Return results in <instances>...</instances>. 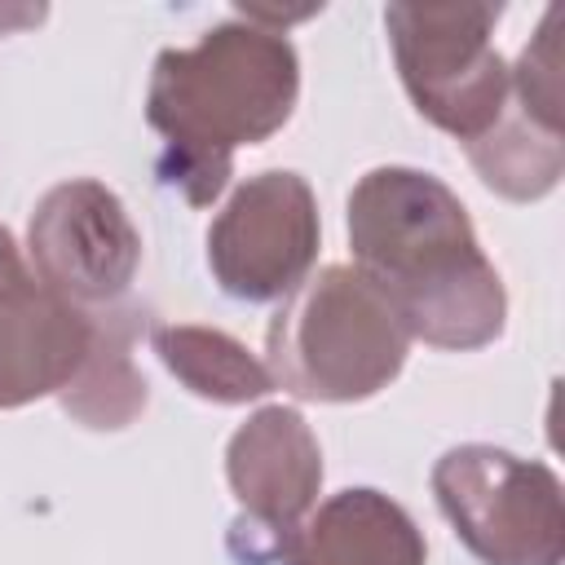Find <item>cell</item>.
<instances>
[{"label": "cell", "mask_w": 565, "mask_h": 565, "mask_svg": "<svg viewBox=\"0 0 565 565\" xmlns=\"http://www.w3.org/2000/svg\"><path fill=\"white\" fill-rule=\"evenodd\" d=\"M207 269L230 300L269 305L291 296L322 247V216L309 181L291 168L247 177L207 225Z\"/></svg>", "instance_id": "cell-6"}, {"label": "cell", "mask_w": 565, "mask_h": 565, "mask_svg": "<svg viewBox=\"0 0 565 565\" xmlns=\"http://www.w3.org/2000/svg\"><path fill=\"white\" fill-rule=\"evenodd\" d=\"M44 4H0V35H13V31H26V26H35V22H44Z\"/></svg>", "instance_id": "cell-14"}, {"label": "cell", "mask_w": 565, "mask_h": 565, "mask_svg": "<svg viewBox=\"0 0 565 565\" xmlns=\"http://www.w3.org/2000/svg\"><path fill=\"white\" fill-rule=\"evenodd\" d=\"M296 97L300 57L287 31L225 18L190 49H163L146 88V124L163 137L154 177L190 207H212L234 177V150L282 132Z\"/></svg>", "instance_id": "cell-2"}, {"label": "cell", "mask_w": 565, "mask_h": 565, "mask_svg": "<svg viewBox=\"0 0 565 565\" xmlns=\"http://www.w3.org/2000/svg\"><path fill=\"white\" fill-rule=\"evenodd\" d=\"M35 278L79 313H106L128 300L141 269V234L124 199L97 177H71L40 194L26 221Z\"/></svg>", "instance_id": "cell-7"}, {"label": "cell", "mask_w": 565, "mask_h": 565, "mask_svg": "<svg viewBox=\"0 0 565 565\" xmlns=\"http://www.w3.org/2000/svg\"><path fill=\"white\" fill-rule=\"evenodd\" d=\"M468 163L477 168L481 185L494 190L508 203H539L561 185L565 172V132L556 124H543L539 115L521 110L512 97L499 115V124L463 146Z\"/></svg>", "instance_id": "cell-13"}, {"label": "cell", "mask_w": 565, "mask_h": 565, "mask_svg": "<svg viewBox=\"0 0 565 565\" xmlns=\"http://www.w3.org/2000/svg\"><path fill=\"white\" fill-rule=\"evenodd\" d=\"M150 349L163 371L212 406H247L274 393L269 366L230 331L203 322H154Z\"/></svg>", "instance_id": "cell-12"}, {"label": "cell", "mask_w": 565, "mask_h": 565, "mask_svg": "<svg viewBox=\"0 0 565 565\" xmlns=\"http://www.w3.org/2000/svg\"><path fill=\"white\" fill-rule=\"evenodd\" d=\"M93 318V344L79 362V371L71 375V384L57 393L62 411L93 428V433H119L128 428L146 402H150V384L141 375V366L132 362V344L141 335V305L124 300L106 313H88Z\"/></svg>", "instance_id": "cell-11"}, {"label": "cell", "mask_w": 565, "mask_h": 565, "mask_svg": "<svg viewBox=\"0 0 565 565\" xmlns=\"http://www.w3.org/2000/svg\"><path fill=\"white\" fill-rule=\"evenodd\" d=\"M93 344V318L53 296L0 225V411L57 397Z\"/></svg>", "instance_id": "cell-9"}, {"label": "cell", "mask_w": 565, "mask_h": 565, "mask_svg": "<svg viewBox=\"0 0 565 565\" xmlns=\"http://www.w3.org/2000/svg\"><path fill=\"white\" fill-rule=\"evenodd\" d=\"M225 481L238 499L225 534L230 556L238 565H274L322 494V446L309 419L282 402L252 411L225 441Z\"/></svg>", "instance_id": "cell-8"}, {"label": "cell", "mask_w": 565, "mask_h": 565, "mask_svg": "<svg viewBox=\"0 0 565 565\" xmlns=\"http://www.w3.org/2000/svg\"><path fill=\"white\" fill-rule=\"evenodd\" d=\"M503 4H388L384 31L411 106L459 146L481 141L508 106V62L494 49Z\"/></svg>", "instance_id": "cell-4"}, {"label": "cell", "mask_w": 565, "mask_h": 565, "mask_svg": "<svg viewBox=\"0 0 565 565\" xmlns=\"http://www.w3.org/2000/svg\"><path fill=\"white\" fill-rule=\"evenodd\" d=\"M406 353L411 335L353 265L309 274L265 327L274 388L300 402H366L402 375Z\"/></svg>", "instance_id": "cell-3"}, {"label": "cell", "mask_w": 565, "mask_h": 565, "mask_svg": "<svg viewBox=\"0 0 565 565\" xmlns=\"http://www.w3.org/2000/svg\"><path fill=\"white\" fill-rule=\"evenodd\" d=\"M428 486L455 539L481 565L565 561L561 477L543 459H521L490 441H463L433 463Z\"/></svg>", "instance_id": "cell-5"}, {"label": "cell", "mask_w": 565, "mask_h": 565, "mask_svg": "<svg viewBox=\"0 0 565 565\" xmlns=\"http://www.w3.org/2000/svg\"><path fill=\"white\" fill-rule=\"evenodd\" d=\"M428 543L415 516L375 486H349L313 503V512L278 547V565H424Z\"/></svg>", "instance_id": "cell-10"}, {"label": "cell", "mask_w": 565, "mask_h": 565, "mask_svg": "<svg viewBox=\"0 0 565 565\" xmlns=\"http://www.w3.org/2000/svg\"><path fill=\"white\" fill-rule=\"evenodd\" d=\"M353 269L384 296L411 340L472 353L503 335L508 291L459 194L406 163L371 168L344 203Z\"/></svg>", "instance_id": "cell-1"}]
</instances>
